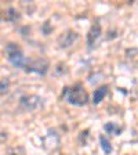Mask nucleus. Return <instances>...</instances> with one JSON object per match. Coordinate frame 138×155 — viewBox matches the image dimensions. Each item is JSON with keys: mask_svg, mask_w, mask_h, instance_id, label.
<instances>
[{"mask_svg": "<svg viewBox=\"0 0 138 155\" xmlns=\"http://www.w3.org/2000/svg\"><path fill=\"white\" fill-rule=\"evenodd\" d=\"M61 97H65L68 103L72 104V105H76V107H83L88 103V94L83 89L82 84H75L71 89L66 87Z\"/></svg>", "mask_w": 138, "mask_h": 155, "instance_id": "f257e3e1", "label": "nucleus"}, {"mask_svg": "<svg viewBox=\"0 0 138 155\" xmlns=\"http://www.w3.org/2000/svg\"><path fill=\"white\" fill-rule=\"evenodd\" d=\"M42 31H43V33L44 35H48V33L53 31V26H51V21L50 19H47L44 24H43V28H42Z\"/></svg>", "mask_w": 138, "mask_h": 155, "instance_id": "ddd939ff", "label": "nucleus"}, {"mask_svg": "<svg viewBox=\"0 0 138 155\" xmlns=\"http://www.w3.org/2000/svg\"><path fill=\"white\" fill-rule=\"evenodd\" d=\"M100 143H101V147H102V150H104L105 154H111V152H112V145L109 144L108 139H105V136L104 134L100 136Z\"/></svg>", "mask_w": 138, "mask_h": 155, "instance_id": "f8f14e48", "label": "nucleus"}, {"mask_svg": "<svg viewBox=\"0 0 138 155\" xmlns=\"http://www.w3.org/2000/svg\"><path fill=\"white\" fill-rule=\"evenodd\" d=\"M24 69H25L26 72H35V74H39V75H46L48 71V62L44 58L29 60Z\"/></svg>", "mask_w": 138, "mask_h": 155, "instance_id": "20e7f679", "label": "nucleus"}, {"mask_svg": "<svg viewBox=\"0 0 138 155\" xmlns=\"http://www.w3.org/2000/svg\"><path fill=\"white\" fill-rule=\"evenodd\" d=\"M58 145H59V134L54 129H50L43 137V147L46 151L53 152L58 148Z\"/></svg>", "mask_w": 138, "mask_h": 155, "instance_id": "39448f33", "label": "nucleus"}, {"mask_svg": "<svg viewBox=\"0 0 138 155\" xmlns=\"http://www.w3.org/2000/svg\"><path fill=\"white\" fill-rule=\"evenodd\" d=\"M100 36H101V25L100 24H94L90 28L88 33H87V45H88V47H93L97 43V40L100 39Z\"/></svg>", "mask_w": 138, "mask_h": 155, "instance_id": "0eeeda50", "label": "nucleus"}, {"mask_svg": "<svg viewBox=\"0 0 138 155\" xmlns=\"http://www.w3.org/2000/svg\"><path fill=\"white\" fill-rule=\"evenodd\" d=\"M87 133H88V130H84V132H82L80 133V136H79V140L80 141H86V137H87Z\"/></svg>", "mask_w": 138, "mask_h": 155, "instance_id": "2eb2a0df", "label": "nucleus"}, {"mask_svg": "<svg viewBox=\"0 0 138 155\" xmlns=\"http://www.w3.org/2000/svg\"><path fill=\"white\" fill-rule=\"evenodd\" d=\"M106 93H108V86H101L98 87L97 90H94V94H93V103L95 104H100L101 101L105 98Z\"/></svg>", "mask_w": 138, "mask_h": 155, "instance_id": "1a4fd4ad", "label": "nucleus"}, {"mask_svg": "<svg viewBox=\"0 0 138 155\" xmlns=\"http://www.w3.org/2000/svg\"><path fill=\"white\" fill-rule=\"evenodd\" d=\"M77 40V33L72 29H66L59 38H58V46L61 48H68L71 47L75 42Z\"/></svg>", "mask_w": 138, "mask_h": 155, "instance_id": "423d86ee", "label": "nucleus"}, {"mask_svg": "<svg viewBox=\"0 0 138 155\" xmlns=\"http://www.w3.org/2000/svg\"><path fill=\"white\" fill-rule=\"evenodd\" d=\"M4 155H25V148L21 145H15V147H10L6 150Z\"/></svg>", "mask_w": 138, "mask_h": 155, "instance_id": "9b49d317", "label": "nucleus"}, {"mask_svg": "<svg viewBox=\"0 0 138 155\" xmlns=\"http://www.w3.org/2000/svg\"><path fill=\"white\" fill-rule=\"evenodd\" d=\"M4 137H7V136H6V133H2V141H4Z\"/></svg>", "mask_w": 138, "mask_h": 155, "instance_id": "dca6fc26", "label": "nucleus"}, {"mask_svg": "<svg viewBox=\"0 0 138 155\" xmlns=\"http://www.w3.org/2000/svg\"><path fill=\"white\" fill-rule=\"evenodd\" d=\"M19 18H21V15H19V13L15 8H13V7L7 8V11H6L7 21H10V22H17V21H19Z\"/></svg>", "mask_w": 138, "mask_h": 155, "instance_id": "9d476101", "label": "nucleus"}, {"mask_svg": "<svg viewBox=\"0 0 138 155\" xmlns=\"http://www.w3.org/2000/svg\"><path fill=\"white\" fill-rule=\"evenodd\" d=\"M104 129H105V132L108 133V134L119 136L120 133H122L123 127L119 125V123H116V122H108V123L104 125Z\"/></svg>", "mask_w": 138, "mask_h": 155, "instance_id": "6e6552de", "label": "nucleus"}, {"mask_svg": "<svg viewBox=\"0 0 138 155\" xmlns=\"http://www.w3.org/2000/svg\"><path fill=\"white\" fill-rule=\"evenodd\" d=\"M8 91V79L7 78H3L2 79V86H0V93L4 94Z\"/></svg>", "mask_w": 138, "mask_h": 155, "instance_id": "4468645a", "label": "nucleus"}, {"mask_svg": "<svg viewBox=\"0 0 138 155\" xmlns=\"http://www.w3.org/2000/svg\"><path fill=\"white\" fill-rule=\"evenodd\" d=\"M6 55L10 64H13L15 68H25L26 62H28L26 58L24 57L22 50L15 43H8L6 46Z\"/></svg>", "mask_w": 138, "mask_h": 155, "instance_id": "f03ea898", "label": "nucleus"}, {"mask_svg": "<svg viewBox=\"0 0 138 155\" xmlns=\"http://www.w3.org/2000/svg\"><path fill=\"white\" fill-rule=\"evenodd\" d=\"M19 105L22 107L25 111H36V110H40L43 107V100L42 97L35 96V94L22 96L19 98Z\"/></svg>", "mask_w": 138, "mask_h": 155, "instance_id": "7ed1b4c3", "label": "nucleus"}]
</instances>
